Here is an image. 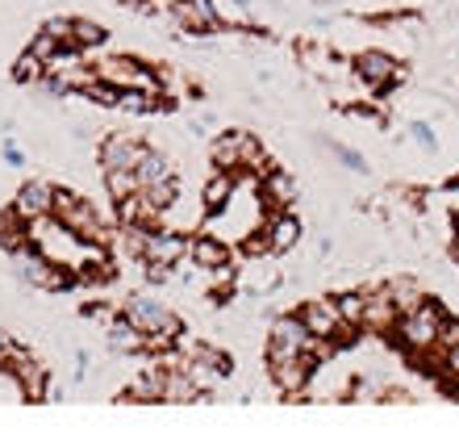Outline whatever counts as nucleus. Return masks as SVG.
Returning <instances> with one entry per match:
<instances>
[{
  "label": "nucleus",
  "instance_id": "f257e3e1",
  "mask_svg": "<svg viewBox=\"0 0 459 439\" xmlns=\"http://www.w3.org/2000/svg\"><path fill=\"white\" fill-rule=\"evenodd\" d=\"M451 318H447V310L438 302H418L410 310V314H401L397 318V343L405 347V356H422V352H430L438 339H443V327H447Z\"/></svg>",
  "mask_w": 459,
  "mask_h": 439
},
{
  "label": "nucleus",
  "instance_id": "f03ea898",
  "mask_svg": "<svg viewBox=\"0 0 459 439\" xmlns=\"http://www.w3.org/2000/svg\"><path fill=\"white\" fill-rule=\"evenodd\" d=\"M121 314H126V322L130 327H138L146 335V352L151 347H171L176 343V335L184 330V322L176 314H171L163 302H151V297H130V302L121 305Z\"/></svg>",
  "mask_w": 459,
  "mask_h": 439
},
{
  "label": "nucleus",
  "instance_id": "7ed1b4c3",
  "mask_svg": "<svg viewBox=\"0 0 459 439\" xmlns=\"http://www.w3.org/2000/svg\"><path fill=\"white\" fill-rule=\"evenodd\" d=\"M55 218L75 231L84 243H109V231H105V222L97 214V201H88V197H75V193H63L55 189Z\"/></svg>",
  "mask_w": 459,
  "mask_h": 439
},
{
  "label": "nucleus",
  "instance_id": "20e7f679",
  "mask_svg": "<svg viewBox=\"0 0 459 439\" xmlns=\"http://www.w3.org/2000/svg\"><path fill=\"white\" fill-rule=\"evenodd\" d=\"M301 322L309 327V335L334 343V347H347L351 343V327H342L334 297H314V302H305L301 305Z\"/></svg>",
  "mask_w": 459,
  "mask_h": 439
},
{
  "label": "nucleus",
  "instance_id": "39448f33",
  "mask_svg": "<svg viewBox=\"0 0 459 439\" xmlns=\"http://www.w3.org/2000/svg\"><path fill=\"white\" fill-rule=\"evenodd\" d=\"M351 63H355V80H363V88H372V92H385L388 84H397L405 75L397 67V59L385 55V50H359Z\"/></svg>",
  "mask_w": 459,
  "mask_h": 439
},
{
  "label": "nucleus",
  "instance_id": "423d86ee",
  "mask_svg": "<svg viewBox=\"0 0 459 439\" xmlns=\"http://www.w3.org/2000/svg\"><path fill=\"white\" fill-rule=\"evenodd\" d=\"M188 256V239L180 231H151L146 226L143 239V264H159V268H176Z\"/></svg>",
  "mask_w": 459,
  "mask_h": 439
},
{
  "label": "nucleus",
  "instance_id": "0eeeda50",
  "mask_svg": "<svg viewBox=\"0 0 459 439\" xmlns=\"http://www.w3.org/2000/svg\"><path fill=\"white\" fill-rule=\"evenodd\" d=\"M267 377L284 398H297L305 393L309 377H314V360L309 356H292V360H267Z\"/></svg>",
  "mask_w": 459,
  "mask_h": 439
},
{
  "label": "nucleus",
  "instance_id": "6e6552de",
  "mask_svg": "<svg viewBox=\"0 0 459 439\" xmlns=\"http://www.w3.org/2000/svg\"><path fill=\"white\" fill-rule=\"evenodd\" d=\"M143 151H146V143L138 135L113 130V135L97 146V159H100V168H105V171H113V168H138Z\"/></svg>",
  "mask_w": 459,
  "mask_h": 439
},
{
  "label": "nucleus",
  "instance_id": "1a4fd4ad",
  "mask_svg": "<svg viewBox=\"0 0 459 439\" xmlns=\"http://www.w3.org/2000/svg\"><path fill=\"white\" fill-rule=\"evenodd\" d=\"M171 17L184 25V34H209L221 25V13L213 0H171Z\"/></svg>",
  "mask_w": 459,
  "mask_h": 439
},
{
  "label": "nucleus",
  "instance_id": "9d476101",
  "mask_svg": "<svg viewBox=\"0 0 459 439\" xmlns=\"http://www.w3.org/2000/svg\"><path fill=\"white\" fill-rule=\"evenodd\" d=\"M259 197H264L272 209H289L297 197H301V184H297V176H292L289 168H267L264 176H259Z\"/></svg>",
  "mask_w": 459,
  "mask_h": 439
},
{
  "label": "nucleus",
  "instance_id": "9b49d317",
  "mask_svg": "<svg viewBox=\"0 0 459 439\" xmlns=\"http://www.w3.org/2000/svg\"><path fill=\"white\" fill-rule=\"evenodd\" d=\"M13 209L22 214L25 222L34 218H47V214H55V184L47 180H30L17 189V201H13Z\"/></svg>",
  "mask_w": 459,
  "mask_h": 439
},
{
  "label": "nucleus",
  "instance_id": "f8f14e48",
  "mask_svg": "<svg viewBox=\"0 0 459 439\" xmlns=\"http://www.w3.org/2000/svg\"><path fill=\"white\" fill-rule=\"evenodd\" d=\"M264 231H267V243H272V256H280V251H289V247L301 243V218L289 214V209H272L264 222Z\"/></svg>",
  "mask_w": 459,
  "mask_h": 439
},
{
  "label": "nucleus",
  "instance_id": "ddd939ff",
  "mask_svg": "<svg viewBox=\"0 0 459 439\" xmlns=\"http://www.w3.org/2000/svg\"><path fill=\"white\" fill-rule=\"evenodd\" d=\"M397 302H393V293L380 289V293H368V305H363V330H393L397 327Z\"/></svg>",
  "mask_w": 459,
  "mask_h": 439
},
{
  "label": "nucleus",
  "instance_id": "4468645a",
  "mask_svg": "<svg viewBox=\"0 0 459 439\" xmlns=\"http://www.w3.org/2000/svg\"><path fill=\"white\" fill-rule=\"evenodd\" d=\"M188 256H193L196 268H226L230 264V247L221 243L218 234H196L188 243Z\"/></svg>",
  "mask_w": 459,
  "mask_h": 439
},
{
  "label": "nucleus",
  "instance_id": "2eb2a0df",
  "mask_svg": "<svg viewBox=\"0 0 459 439\" xmlns=\"http://www.w3.org/2000/svg\"><path fill=\"white\" fill-rule=\"evenodd\" d=\"M138 184H159V180H171V176H176V168H171V159L163 155V151H151V146H146L143 151V159H138Z\"/></svg>",
  "mask_w": 459,
  "mask_h": 439
},
{
  "label": "nucleus",
  "instance_id": "dca6fc26",
  "mask_svg": "<svg viewBox=\"0 0 459 439\" xmlns=\"http://www.w3.org/2000/svg\"><path fill=\"white\" fill-rule=\"evenodd\" d=\"M105 339H109L113 352H146V335L138 327H130V322H126V314L113 318V327L105 330Z\"/></svg>",
  "mask_w": 459,
  "mask_h": 439
},
{
  "label": "nucleus",
  "instance_id": "f3484780",
  "mask_svg": "<svg viewBox=\"0 0 459 439\" xmlns=\"http://www.w3.org/2000/svg\"><path fill=\"white\" fill-rule=\"evenodd\" d=\"M234 193H238V180H234V171H218V176L205 184V206L213 209V214H221V209L234 201Z\"/></svg>",
  "mask_w": 459,
  "mask_h": 439
},
{
  "label": "nucleus",
  "instance_id": "a211bd4d",
  "mask_svg": "<svg viewBox=\"0 0 459 439\" xmlns=\"http://www.w3.org/2000/svg\"><path fill=\"white\" fill-rule=\"evenodd\" d=\"M105 38H109V30H105V25L88 22V17H75V22H72V47L97 50V47H105Z\"/></svg>",
  "mask_w": 459,
  "mask_h": 439
},
{
  "label": "nucleus",
  "instance_id": "6ab92c4d",
  "mask_svg": "<svg viewBox=\"0 0 459 439\" xmlns=\"http://www.w3.org/2000/svg\"><path fill=\"white\" fill-rule=\"evenodd\" d=\"M334 305H339L342 327L363 330V305H368V293H342V297H334Z\"/></svg>",
  "mask_w": 459,
  "mask_h": 439
},
{
  "label": "nucleus",
  "instance_id": "aec40b11",
  "mask_svg": "<svg viewBox=\"0 0 459 439\" xmlns=\"http://www.w3.org/2000/svg\"><path fill=\"white\" fill-rule=\"evenodd\" d=\"M105 189H109L113 201H121V197H134L143 184H138V171L134 168H113V171H105Z\"/></svg>",
  "mask_w": 459,
  "mask_h": 439
},
{
  "label": "nucleus",
  "instance_id": "412c9836",
  "mask_svg": "<svg viewBox=\"0 0 459 439\" xmlns=\"http://www.w3.org/2000/svg\"><path fill=\"white\" fill-rule=\"evenodd\" d=\"M238 163L242 168H251V171H259L264 176V143L251 135V130H238Z\"/></svg>",
  "mask_w": 459,
  "mask_h": 439
},
{
  "label": "nucleus",
  "instance_id": "4be33fe9",
  "mask_svg": "<svg viewBox=\"0 0 459 439\" xmlns=\"http://www.w3.org/2000/svg\"><path fill=\"white\" fill-rule=\"evenodd\" d=\"M213 163H218V171H238V130H230V135H221L218 143H213Z\"/></svg>",
  "mask_w": 459,
  "mask_h": 439
},
{
  "label": "nucleus",
  "instance_id": "5701e85b",
  "mask_svg": "<svg viewBox=\"0 0 459 439\" xmlns=\"http://www.w3.org/2000/svg\"><path fill=\"white\" fill-rule=\"evenodd\" d=\"M13 80H17V84H38V80H47V59H38L34 50H25L22 59L13 63Z\"/></svg>",
  "mask_w": 459,
  "mask_h": 439
},
{
  "label": "nucleus",
  "instance_id": "b1692460",
  "mask_svg": "<svg viewBox=\"0 0 459 439\" xmlns=\"http://www.w3.org/2000/svg\"><path fill=\"white\" fill-rule=\"evenodd\" d=\"M143 197L155 209H163V214H168V209L176 206V197H180V189H176V176H171V180H159V184H146Z\"/></svg>",
  "mask_w": 459,
  "mask_h": 439
},
{
  "label": "nucleus",
  "instance_id": "393cba45",
  "mask_svg": "<svg viewBox=\"0 0 459 439\" xmlns=\"http://www.w3.org/2000/svg\"><path fill=\"white\" fill-rule=\"evenodd\" d=\"M388 293H393V302H397L401 314H410L413 305L422 302V289H418L413 281H393V285H388Z\"/></svg>",
  "mask_w": 459,
  "mask_h": 439
},
{
  "label": "nucleus",
  "instance_id": "a878e982",
  "mask_svg": "<svg viewBox=\"0 0 459 439\" xmlns=\"http://www.w3.org/2000/svg\"><path fill=\"white\" fill-rule=\"evenodd\" d=\"M30 50H34L38 59H47V63H50V59H55V55L63 50V42H59L55 34H50V30H38V34L30 38Z\"/></svg>",
  "mask_w": 459,
  "mask_h": 439
},
{
  "label": "nucleus",
  "instance_id": "bb28decb",
  "mask_svg": "<svg viewBox=\"0 0 459 439\" xmlns=\"http://www.w3.org/2000/svg\"><path fill=\"white\" fill-rule=\"evenodd\" d=\"M42 30H50V34L59 38L63 47H72V17H50V22L42 25Z\"/></svg>",
  "mask_w": 459,
  "mask_h": 439
},
{
  "label": "nucleus",
  "instance_id": "cd10ccee",
  "mask_svg": "<svg viewBox=\"0 0 459 439\" xmlns=\"http://www.w3.org/2000/svg\"><path fill=\"white\" fill-rule=\"evenodd\" d=\"M410 135H413V143H418V146H426V151H438V138H435V130H430L426 122H413Z\"/></svg>",
  "mask_w": 459,
  "mask_h": 439
},
{
  "label": "nucleus",
  "instance_id": "c85d7f7f",
  "mask_svg": "<svg viewBox=\"0 0 459 439\" xmlns=\"http://www.w3.org/2000/svg\"><path fill=\"white\" fill-rule=\"evenodd\" d=\"M330 155L339 159V163H347L351 171H363L368 163H363V155H355V151H347V146H339V143H330Z\"/></svg>",
  "mask_w": 459,
  "mask_h": 439
},
{
  "label": "nucleus",
  "instance_id": "c756f323",
  "mask_svg": "<svg viewBox=\"0 0 459 439\" xmlns=\"http://www.w3.org/2000/svg\"><path fill=\"white\" fill-rule=\"evenodd\" d=\"M443 373H451V377H459V339L443 347Z\"/></svg>",
  "mask_w": 459,
  "mask_h": 439
},
{
  "label": "nucleus",
  "instance_id": "7c9ffc66",
  "mask_svg": "<svg viewBox=\"0 0 459 439\" xmlns=\"http://www.w3.org/2000/svg\"><path fill=\"white\" fill-rule=\"evenodd\" d=\"M4 159H9L13 168H17V163H22V151H17V146H4Z\"/></svg>",
  "mask_w": 459,
  "mask_h": 439
},
{
  "label": "nucleus",
  "instance_id": "2f4dec72",
  "mask_svg": "<svg viewBox=\"0 0 459 439\" xmlns=\"http://www.w3.org/2000/svg\"><path fill=\"white\" fill-rule=\"evenodd\" d=\"M451 256H455V264H459V239H455V247H451Z\"/></svg>",
  "mask_w": 459,
  "mask_h": 439
}]
</instances>
